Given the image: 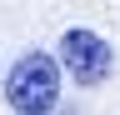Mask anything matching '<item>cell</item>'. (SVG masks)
I'll return each instance as SVG.
<instances>
[{
  "instance_id": "cell-1",
  "label": "cell",
  "mask_w": 120,
  "mask_h": 115,
  "mask_svg": "<svg viewBox=\"0 0 120 115\" xmlns=\"http://www.w3.org/2000/svg\"><path fill=\"white\" fill-rule=\"evenodd\" d=\"M5 105L15 115H50L60 105V60L45 50L20 55L5 70Z\"/></svg>"
},
{
  "instance_id": "cell-2",
  "label": "cell",
  "mask_w": 120,
  "mask_h": 115,
  "mask_svg": "<svg viewBox=\"0 0 120 115\" xmlns=\"http://www.w3.org/2000/svg\"><path fill=\"white\" fill-rule=\"evenodd\" d=\"M60 75H70L80 90H95V85L110 80V70H115V50H110V40L95 35V30H85V25H70L65 35H60Z\"/></svg>"
}]
</instances>
